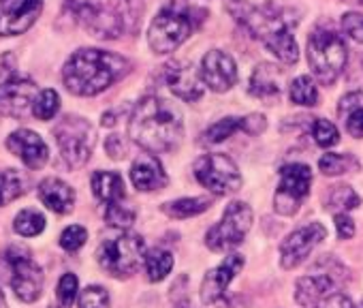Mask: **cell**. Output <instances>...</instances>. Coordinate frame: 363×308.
I'll list each match as a JSON object with an SVG mask.
<instances>
[{"label": "cell", "mask_w": 363, "mask_h": 308, "mask_svg": "<svg viewBox=\"0 0 363 308\" xmlns=\"http://www.w3.org/2000/svg\"><path fill=\"white\" fill-rule=\"evenodd\" d=\"M3 259L9 263L11 268V287L16 291V295L22 302H35L41 297L43 293V285H45V276L41 265L33 259L30 251L26 246L13 244L3 253Z\"/></svg>", "instance_id": "cell-8"}, {"label": "cell", "mask_w": 363, "mask_h": 308, "mask_svg": "<svg viewBox=\"0 0 363 308\" xmlns=\"http://www.w3.org/2000/svg\"><path fill=\"white\" fill-rule=\"evenodd\" d=\"M79 308H109V293L99 285L86 287L79 293Z\"/></svg>", "instance_id": "cell-37"}, {"label": "cell", "mask_w": 363, "mask_h": 308, "mask_svg": "<svg viewBox=\"0 0 363 308\" xmlns=\"http://www.w3.org/2000/svg\"><path fill=\"white\" fill-rule=\"evenodd\" d=\"M128 135L150 154L173 152L184 137V122L173 103L160 97H145L130 116Z\"/></svg>", "instance_id": "cell-1"}, {"label": "cell", "mask_w": 363, "mask_h": 308, "mask_svg": "<svg viewBox=\"0 0 363 308\" xmlns=\"http://www.w3.org/2000/svg\"><path fill=\"white\" fill-rule=\"evenodd\" d=\"M357 109H363V92H350V94H346L342 101H340V116H350L352 111H357Z\"/></svg>", "instance_id": "cell-40"}, {"label": "cell", "mask_w": 363, "mask_h": 308, "mask_svg": "<svg viewBox=\"0 0 363 308\" xmlns=\"http://www.w3.org/2000/svg\"><path fill=\"white\" fill-rule=\"evenodd\" d=\"M101 7H103L101 0H67L65 3V9L75 18V22H79L86 28L99 16Z\"/></svg>", "instance_id": "cell-30"}, {"label": "cell", "mask_w": 363, "mask_h": 308, "mask_svg": "<svg viewBox=\"0 0 363 308\" xmlns=\"http://www.w3.org/2000/svg\"><path fill=\"white\" fill-rule=\"evenodd\" d=\"M197 180L214 195H231L242 187V174L227 154H206L195 163Z\"/></svg>", "instance_id": "cell-10"}, {"label": "cell", "mask_w": 363, "mask_h": 308, "mask_svg": "<svg viewBox=\"0 0 363 308\" xmlns=\"http://www.w3.org/2000/svg\"><path fill=\"white\" fill-rule=\"evenodd\" d=\"M37 94L39 92L33 79L9 73L0 82V114L11 118L26 116L28 109L35 105Z\"/></svg>", "instance_id": "cell-14"}, {"label": "cell", "mask_w": 363, "mask_h": 308, "mask_svg": "<svg viewBox=\"0 0 363 308\" xmlns=\"http://www.w3.org/2000/svg\"><path fill=\"white\" fill-rule=\"evenodd\" d=\"M30 187V178L20 170H7L0 174V206H7L22 197Z\"/></svg>", "instance_id": "cell-24"}, {"label": "cell", "mask_w": 363, "mask_h": 308, "mask_svg": "<svg viewBox=\"0 0 363 308\" xmlns=\"http://www.w3.org/2000/svg\"><path fill=\"white\" fill-rule=\"evenodd\" d=\"M250 227H252V210H250V206L244 204V202H231L227 206L220 223H216L208 231L206 244L214 253L233 251L235 246H240L244 242Z\"/></svg>", "instance_id": "cell-9"}, {"label": "cell", "mask_w": 363, "mask_h": 308, "mask_svg": "<svg viewBox=\"0 0 363 308\" xmlns=\"http://www.w3.org/2000/svg\"><path fill=\"white\" fill-rule=\"evenodd\" d=\"M318 167L325 176H342V174H350L357 172L361 167V163L352 157V154H323V159L318 161Z\"/></svg>", "instance_id": "cell-27"}, {"label": "cell", "mask_w": 363, "mask_h": 308, "mask_svg": "<svg viewBox=\"0 0 363 308\" xmlns=\"http://www.w3.org/2000/svg\"><path fill=\"white\" fill-rule=\"evenodd\" d=\"M41 11L43 0H0V37L24 35Z\"/></svg>", "instance_id": "cell-15"}, {"label": "cell", "mask_w": 363, "mask_h": 308, "mask_svg": "<svg viewBox=\"0 0 363 308\" xmlns=\"http://www.w3.org/2000/svg\"><path fill=\"white\" fill-rule=\"evenodd\" d=\"M105 150H107V154L111 159H116V161H120V159H124L126 157V143L122 141V137L120 135H111V137H107V141H105Z\"/></svg>", "instance_id": "cell-42"}, {"label": "cell", "mask_w": 363, "mask_h": 308, "mask_svg": "<svg viewBox=\"0 0 363 308\" xmlns=\"http://www.w3.org/2000/svg\"><path fill=\"white\" fill-rule=\"evenodd\" d=\"M337 285L340 280L331 272H316V274L303 276L295 285V299L303 308H314L325 297L337 293Z\"/></svg>", "instance_id": "cell-19"}, {"label": "cell", "mask_w": 363, "mask_h": 308, "mask_svg": "<svg viewBox=\"0 0 363 308\" xmlns=\"http://www.w3.org/2000/svg\"><path fill=\"white\" fill-rule=\"evenodd\" d=\"M195 11L197 9L177 7V5L164 7L150 26V33H147L150 48L156 54H169L177 50L193 35L197 22L201 20V18H195Z\"/></svg>", "instance_id": "cell-3"}, {"label": "cell", "mask_w": 363, "mask_h": 308, "mask_svg": "<svg viewBox=\"0 0 363 308\" xmlns=\"http://www.w3.org/2000/svg\"><path fill=\"white\" fill-rule=\"evenodd\" d=\"M135 210L124 206L122 202H116V204H109L107 210H105V221L111 225V227H118V229H128L133 223H135Z\"/></svg>", "instance_id": "cell-34"}, {"label": "cell", "mask_w": 363, "mask_h": 308, "mask_svg": "<svg viewBox=\"0 0 363 308\" xmlns=\"http://www.w3.org/2000/svg\"><path fill=\"white\" fill-rule=\"evenodd\" d=\"M359 204H361L359 195L350 187L340 185V187H333V191L329 195V206L327 208L335 210L337 214H346L348 210H354Z\"/></svg>", "instance_id": "cell-32"}, {"label": "cell", "mask_w": 363, "mask_h": 308, "mask_svg": "<svg viewBox=\"0 0 363 308\" xmlns=\"http://www.w3.org/2000/svg\"><path fill=\"white\" fill-rule=\"evenodd\" d=\"M39 199L56 214H69L75 206V191L60 178H45L39 185Z\"/></svg>", "instance_id": "cell-21"}, {"label": "cell", "mask_w": 363, "mask_h": 308, "mask_svg": "<svg viewBox=\"0 0 363 308\" xmlns=\"http://www.w3.org/2000/svg\"><path fill=\"white\" fill-rule=\"evenodd\" d=\"M77 291H79V280L75 274H65L58 282V304L60 308H71L73 302L77 299Z\"/></svg>", "instance_id": "cell-36"}, {"label": "cell", "mask_w": 363, "mask_h": 308, "mask_svg": "<svg viewBox=\"0 0 363 308\" xmlns=\"http://www.w3.org/2000/svg\"><path fill=\"white\" fill-rule=\"evenodd\" d=\"M346 128L352 137H363V109H357L346 118Z\"/></svg>", "instance_id": "cell-45"}, {"label": "cell", "mask_w": 363, "mask_h": 308, "mask_svg": "<svg viewBox=\"0 0 363 308\" xmlns=\"http://www.w3.org/2000/svg\"><path fill=\"white\" fill-rule=\"evenodd\" d=\"M167 84L175 97L189 103L199 101L206 92V86L199 73L195 71V67L191 62H182V60L167 65Z\"/></svg>", "instance_id": "cell-18"}, {"label": "cell", "mask_w": 363, "mask_h": 308, "mask_svg": "<svg viewBox=\"0 0 363 308\" xmlns=\"http://www.w3.org/2000/svg\"><path fill=\"white\" fill-rule=\"evenodd\" d=\"M45 223L48 221H45V216L41 212H37V210H22L16 216V221H13V229L20 236H24V238H35V236H39L45 229Z\"/></svg>", "instance_id": "cell-29"}, {"label": "cell", "mask_w": 363, "mask_h": 308, "mask_svg": "<svg viewBox=\"0 0 363 308\" xmlns=\"http://www.w3.org/2000/svg\"><path fill=\"white\" fill-rule=\"evenodd\" d=\"M312 137H314V141L320 148H331V145H335L340 141V131L335 128L333 122L314 118V122H312Z\"/></svg>", "instance_id": "cell-35"}, {"label": "cell", "mask_w": 363, "mask_h": 308, "mask_svg": "<svg viewBox=\"0 0 363 308\" xmlns=\"http://www.w3.org/2000/svg\"><path fill=\"white\" fill-rule=\"evenodd\" d=\"M342 28L350 39L363 43V13H346L342 18Z\"/></svg>", "instance_id": "cell-39"}, {"label": "cell", "mask_w": 363, "mask_h": 308, "mask_svg": "<svg viewBox=\"0 0 363 308\" xmlns=\"http://www.w3.org/2000/svg\"><path fill=\"white\" fill-rule=\"evenodd\" d=\"M86 240H88V231H86L82 225H71V227H67V229L62 231V236H60V246H62L65 251H69V253H75V251H79V248L86 244Z\"/></svg>", "instance_id": "cell-38"}, {"label": "cell", "mask_w": 363, "mask_h": 308, "mask_svg": "<svg viewBox=\"0 0 363 308\" xmlns=\"http://www.w3.org/2000/svg\"><path fill=\"white\" fill-rule=\"evenodd\" d=\"M291 101L303 107H314L318 103V90L308 75H299L291 84Z\"/></svg>", "instance_id": "cell-31"}, {"label": "cell", "mask_w": 363, "mask_h": 308, "mask_svg": "<svg viewBox=\"0 0 363 308\" xmlns=\"http://www.w3.org/2000/svg\"><path fill=\"white\" fill-rule=\"evenodd\" d=\"M130 180L137 191L150 193V191H158L167 185V174H164L160 161L154 157V154L147 152V154H139V157L133 161Z\"/></svg>", "instance_id": "cell-20"}, {"label": "cell", "mask_w": 363, "mask_h": 308, "mask_svg": "<svg viewBox=\"0 0 363 308\" xmlns=\"http://www.w3.org/2000/svg\"><path fill=\"white\" fill-rule=\"evenodd\" d=\"M244 263L246 261H244L242 255H229L220 265L210 270L206 274V278H203V285H201V299H203V304L220 306V308L229 306V285L240 274Z\"/></svg>", "instance_id": "cell-13"}, {"label": "cell", "mask_w": 363, "mask_h": 308, "mask_svg": "<svg viewBox=\"0 0 363 308\" xmlns=\"http://www.w3.org/2000/svg\"><path fill=\"white\" fill-rule=\"evenodd\" d=\"M128 69L130 65L126 58L105 50L88 48L75 52L67 60L62 69V79L69 92L77 97H94L122 79Z\"/></svg>", "instance_id": "cell-2"}, {"label": "cell", "mask_w": 363, "mask_h": 308, "mask_svg": "<svg viewBox=\"0 0 363 308\" xmlns=\"http://www.w3.org/2000/svg\"><path fill=\"white\" fill-rule=\"evenodd\" d=\"M244 131V118H223L216 124H212L208 131H203L201 135V143L203 145H214L220 143L225 139H229L233 133Z\"/></svg>", "instance_id": "cell-28"}, {"label": "cell", "mask_w": 363, "mask_h": 308, "mask_svg": "<svg viewBox=\"0 0 363 308\" xmlns=\"http://www.w3.org/2000/svg\"><path fill=\"white\" fill-rule=\"evenodd\" d=\"M327 238V229L320 223H310L295 229L280 244V263L284 270H293L308 259V255Z\"/></svg>", "instance_id": "cell-12"}, {"label": "cell", "mask_w": 363, "mask_h": 308, "mask_svg": "<svg viewBox=\"0 0 363 308\" xmlns=\"http://www.w3.org/2000/svg\"><path fill=\"white\" fill-rule=\"evenodd\" d=\"M7 148L30 170H41L50 161L48 143L28 128H18L7 137Z\"/></svg>", "instance_id": "cell-17"}, {"label": "cell", "mask_w": 363, "mask_h": 308, "mask_svg": "<svg viewBox=\"0 0 363 308\" xmlns=\"http://www.w3.org/2000/svg\"><path fill=\"white\" fill-rule=\"evenodd\" d=\"M54 137H56V143L60 150V159L67 163V167L77 170L90 161L94 141H96V133L86 118L65 116L54 126Z\"/></svg>", "instance_id": "cell-6"}, {"label": "cell", "mask_w": 363, "mask_h": 308, "mask_svg": "<svg viewBox=\"0 0 363 308\" xmlns=\"http://www.w3.org/2000/svg\"><path fill=\"white\" fill-rule=\"evenodd\" d=\"M141 11L139 0H109L90 22L88 31L99 39H118L137 33L141 26Z\"/></svg>", "instance_id": "cell-7"}, {"label": "cell", "mask_w": 363, "mask_h": 308, "mask_svg": "<svg viewBox=\"0 0 363 308\" xmlns=\"http://www.w3.org/2000/svg\"><path fill=\"white\" fill-rule=\"evenodd\" d=\"M96 259L107 274L116 278H128L139 270L141 261L145 259L143 238L130 231L118 233L116 238H107L101 242Z\"/></svg>", "instance_id": "cell-5"}, {"label": "cell", "mask_w": 363, "mask_h": 308, "mask_svg": "<svg viewBox=\"0 0 363 308\" xmlns=\"http://www.w3.org/2000/svg\"><path fill=\"white\" fill-rule=\"evenodd\" d=\"M265 126H267V122H265V118L261 114H250V116L244 118V131L248 135H259V133L265 131Z\"/></svg>", "instance_id": "cell-44"}, {"label": "cell", "mask_w": 363, "mask_h": 308, "mask_svg": "<svg viewBox=\"0 0 363 308\" xmlns=\"http://www.w3.org/2000/svg\"><path fill=\"white\" fill-rule=\"evenodd\" d=\"M145 274L152 282H158L162 278H167V274L173 268V255L164 248H152L145 253Z\"/></svg>", "instance_id": "cell-26"}, {"label": "cell", "mask_w": 363, "mask_h": 308, "mask_svg": "<svg viewBox=\"0 0 363 308\" xmlns=\"http://www.w3.org/2000/svg\"><path fill=\"white\" fill-rule=\"evenodd\" d=\"M210 206H212V202L208 197H184V199L164 204L162 210H164V214H169L173 219H191V216L206 212Z\"/></svg>", "instance_id": "cell-25"}, {"label": "cell", "mask_w": 363, "mask_h": 308, "mask_svg": "<svg viewBox=\"0 0 363 308\" xmlns=\"http://www.w3.org/2000/svg\"><path fill=\"white\" fill-rule=\"evenodd\" d=\"M92 193L96 199L109 204L124 199V180L116 172H96L92 176Z\"/></svg>", "instance_id": "cell-23"}, {"label": "cell", "mask_w": 363, "mask_h": 308, "mask_svg": "<svg viewBox=\"0 0 363 308\" xmlns=\"http://www.w3.org/2000/svg\"><path fill=\"white\" fill-rule=\"evenodd\" d=\"M344 39L327 28H316L308 39V65L323 84H333L346 67Z\"/></svg>", "instance_id": "cell-4"}, {"label": "cell", "mask_w": 363, "mask_h": 308, "mask_svg": "<svg viewBox=\"0 0 363 308\" xmlns=\"http://www.w3.org/2000/svg\"><path fill=\"white\" fill-rule=\"evenodd\" d=\"M201 79L210 90L227 92L238 82V65L229 54L212 50L201 60Z\"/></svg>", "instance_id": "cell-16"}, {"label": "cell", "mask_w": 363, "mask_h": 308, "mask_svg": "<svg viewBox=\"0 0 363 308\" xmlns=\"http://www.w3.org/2000/svg\"><path fill=\"white\" fill-rule=\"evenodd\" d=\"M312 172L303 163H291L280 170V185L274 197V210L282 216H293L308 197Z\"/></svg>", "instance_id": "cell-11"}, {"label": "cell", "mask_w": 363, "mask_h": 308, "mask_svg": "<svg viewBox=\"0 0 363 308\" xmlns=\"http://www.w3.org/2000/svg\"><path fill=\"white\" fill-rule=\"evenodd\" d=\"M335 229L340 240H350L354 236V223L348 214H335Z\"/></svg>", "instance_id": "cell-43"}, {"label": "cell", "mask_w": 363, "mask_h": 308, "mask_svg": "<svg viewBox=\"0 0 363 308\" xmlns=\"http://www.w3.org/2000/svg\"><path fill=\"white\" fill-rule=\"evenodd\" d=\"M250 94L263 101H274L280 94V75L272 65H261L255 69L248 86Z\"/></svg>", "instance_id": "cell-22"}, {"label": "cell", "mask_w": 363, "mask_h": 308, "mask_svg": "<svg viewBox=\"0 0 363 308\" xmlns=\"http://www.w3.org/2000/svg\"><path fill=\"white\" fill-rule=\"evenodd\" d=\"M314 308H363V304L354 306V304L350 302L348 295H344V293H333V295L325 297L323 302H318Z\"/></svg>", "instance_id": "cell-41"}, {"label": "cell", "mask_w": 363, "mask_h": 308, "mask_svg": "<svg viewBox=\"0 0 363 308\" xmlns=\"http://www.w3.org/2000/svg\"><path fill=\"white\" fill-rule=\"evenodd\" d=\"M58 107H60V99H58V92L48 88V90H41L35 99V105H33V114L39 118V120H52L56 114H58Z\"/></svg>", "instance_id": "cell-33"}, {"label": "cell", "mask_w": 363, "mask_h": 308, "mask_svg": "<svg viewBox=\"0 0 363 308\" xmlns=\"http://www.w3.org/2000/svg\"><path fill=\"white\" fill-rule=\"evenodd\" d=\"M0 308H9V306H7V299H5V295H3V291H0Z\"/></svg>", "instance_id": "cell-46"}]
</instances>
